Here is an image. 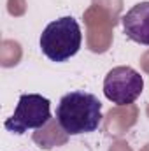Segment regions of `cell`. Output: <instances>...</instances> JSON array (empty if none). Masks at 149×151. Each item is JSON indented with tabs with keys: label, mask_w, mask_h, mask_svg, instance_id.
<instances>
[{
	"label": "cell",
	"mask_w": 149,
	"mask_h": 151,
	"mask_svg": "<svg viewBox=\"0 0 149 151\" xmlns=\"http://www.w3.org/2000/svg\"><path fill=\"white\" fill-rule=\"evenodd\" d=\"M56 119L69 135L90 134L102 123V102L88 91H70L62 97Z\"/></svg>",
	"instance_id": "1"
},
{
	"label": "cell",
	"mask_w": 149,
	"mask_h": 151,
	"mask_svg": "<svg viewBox=\"0 0 149 151\" xmlns=\"http://www.w3.org/2000/svg\"><path fill=\"white\" fill-rule=\"evenodd\" d=\"M81 27L72 16H63L51 21L40 35V51L56 63L67 62L81 49Z\"/></svg>",
	"instance_id": "2"
},
{
	"label": "cell",
	"mask_w": 149,
	"mask_h": 151,
	"mask_svg": "<svg viewBox=\"0 0 149 151\" xmlns=\"http://www.w3.org/2000/svg\"><path fill=\"white\" fill-rule=\"evenodd\" d=\"M51 119V102L39 93H25L19 97L14 114L5 119L4 127L12 134H25L40 128Z\"/></svg>",
	"instance_id": "3"
},
{
	"label": "cell",
	"mask_w": 149,
	"mask_h": 151,
	"mask_svg": "<svg viewBox=\"0 0 149 151\" xmlns=\"http://www.w3.org/2000/svg\"><path fill=\"white\" fill-rule=\"evenodd\" d=\"M144 90V79L135 69L119 65L111 69L104 79V95L116 106L133 104Z\"/></svg>",
	"instance_id": "4"
},
{
	"label": "cell",
	"mask_w": 149,
	"mask_h": 151,
	"mask_svg": "<svg viewBox=\"0 0 149 151\" xmlns=\"http://www.w3.org/2000/svg\"><path fill=\"white\" fill-rule=\"evenodd\" d=\"M84 27H86V46L91 53L102 55L107 53L114 40V27L117 21L112 18L107 11L97 5H90L84 14Z\"/></svg>",
	"instance_id": "5"
},
{
	"label": "cell",
	"mask_w": 149,
	"mask_h": 151,
	"mask_svg": "<svg viewBox=\"0 0 149 151\" xmlns=\"http://www.w3.org/2000/svg\"><path fill=\"white\" fill-rule=\"evenodd\" d=\"M125 34L137 44L149 46V2L135 4L121 18Z\"/></svg>",
	"instance_id": "6"
},
{
	"label": "cell",
	"mask_w": 149,
	"mask_h": 151,
	"mask_svg": "<svg viewBox=\"0 0 149 151\" xmlns=\"http://www.w3.org/2000/svg\"><path fill=\"white\" fill-rule=\"evenodd\" d=\"M137 119H139V107L135 104L116 106L111 107L104 116V130L109 135L121 137L137 123Z\"/></svg>",
	"instance_id": "7"
},
{
	"label": "cell",
	"mask_w": 149,
	"mask_h": 151,
	"mask_svg": "<svg viewBox=\"0 0 149 151\" xmlns=\"http://www.w3.org/2000/svg\"><path fill=\"white\" fill-rule=\"evenodd\" d=\"M32 141L37 144L40 150L49 151V150H53V148L67 144L69 134L63 130V127L60 125V121L56 118H51L44 127L35 128V132L32 135Z\"/></svg>",
	"instance_id": "8"
},
{
	"label": "cell",
	"mask_w": 149,
	"mask_h": 151,
	"mask_svg": "<svg viewBox=\"0 0 149 151\" xmlns=\"http://www.w3.org/2000/svg\"><path fill=\"white\" fill-rule=\"evenodd\" d=\"M23 58V47L14 39H4L0 42V65L9 69L16 67Z\"/></svg>",
	"instance_id": "9"
},
{
	"label": "cell",
	"mask_w": 149,
	"mask_h": 151,
	"mask_svg": "<svg viewBox=\"0 0 149 151\" xmlns=\"http://www.w3.org/2000/svg\"><path fill=\"white\" fill-rule=\"evenodd\" d=\"M91 4L107 11L116 21L121 19L119 16H121V11H123V0H91Z\"/></svg>",
	"instance_id": "10"
},
{
	"label": "cell",
	"mask_w": 149,
	"mask_h": 151,
	"mask_svg": "<svg viewBox=\"0 0 149 151\" xmlns=\"http://www.w3.org/2000/svg\"><path fill=\"white\" fill-rule=\"evenodd\" d=\"M7 12L14 18H19L27 12V0H7Z\"/></svg>",
	"instance_id": "11"
},
{
	"label": "cell",
	"mask_w": 149,
	"mask_h": 151,
	"mask_svg": "<svg viewBox=\"0 0 149 151\" xmlns=\"http://www.w3.org/2000/svg\"><path fill=\"white\" fill-rule=\"evenodd\" d=\"M109 151H133V150H132V146H130L126 141H121V139H119V141L112 142Z\"/></svg>",
	"instance_id": "12"
},
{
	"label": "cell",
	"mask_w": 149,
	"mask_h": 151,
	"mask_svg": "<svg viewBox=\"0 0 149 151\" xmlns=\"http://www.w3.org/2000/svg\"><path fill=\"white\" fill-rule=\"evenodd\" d=\"M139 63H140V69H142L146 74H149V49L140 56V62H139Z\"/></svg>",
	"instance_id": "13"
},
{
	"label": "cell",
	"mask_w": 149,
	"mask_h": 151,
	"mask_svg": "<svg viewBox=\"0 0 149 151\" xmlns=\"http://www.w3.org/2000/svg\"><path fill=\"white\" fill-rule=\"evenodd\" d=\"M140 151H149V142H148V144H144V146L140 148Z\"/></svg>",
	"instance_id": "14"
},
{
	"label": "cell",
	"mask_w": 149,
	"mask_h": 151,
	"mask_svg": "<svg viewBox=\"0 0 149 151\" xmlns=\"http://www.w3.org/2000/svg\"><path fill=\"white\" fill-rule=\"evenodd\" d=\"M146 114H148V118H149V104H148V107H146Z\"/></svg>",
	"instance_id": "15"
}]
</instances>
